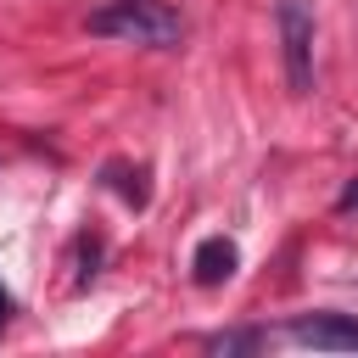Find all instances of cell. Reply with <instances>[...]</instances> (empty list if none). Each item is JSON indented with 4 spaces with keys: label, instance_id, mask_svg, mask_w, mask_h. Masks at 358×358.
I'll return each instance as SVG.
<instances>
[{
    "label": "cell",
    "instance_id": "3",
    "mask_svg": "<svg viewBox=\"0 0 358 358\" xmlns=\"http://www.w3.org/2000/svg\"><path fill=\"white\" fill-rule=\"evenodd\" d=\"M296 347H319V352H358V319L347 313H313V319H296L285 330Z\"/></svg>",
    "mask_w": 358,
    "mask_h": 358
},
{
    "label": "cell",
    "instance_id": "2",
    "mask_svg": "<svg viewBox=\"0 0 358 358\" xmlns=\"http://www.w3.org/2000/svg\"><path fill=\"white\" fill-rule=\"evenodd\" d=\"M274 28H280L285 84H291V95H308L313 90V6L308 0H280L274 6Z\"/></svg>",
    "mask_w": 358,
    "mask_h": 358
},
{
    "label": "cell",
    "instance_id": "1",
    "mask_svg": "<svg viewBox=\"0 0 358 358\" xmlns=\"http://www.w3.org/2000/svg\"><path fill=\"white\" fill-rule=\"evenodd\" d=\"M90 34L168 50V45H179L185 28H179V11H168V6H157V0H112V6L90 11Z\"/></svg>",
    "mask_w": 358,
    "mask_h": 358
},
{
    "label": "cell",
    "instance_id": "7",
    "mask_svg": "<svg viewBox=\"0 0 358 358\" xmlns=\"http://www.w3.org/2000/svg\"><path fill=\"white\" fill-rule=\"evenodd\" d=\"M336 207H341V213H352V207H358V185H347V190H341V201H336Z\"/></svg>",
    "mask_w": 358,
    "mask_h": 358
},
{
    "label": "cell",
    "instance_id": "4",
    "mask_svg": "<svg viewBox=\"0 0 358 358\" xmlns=\"http://www.w3.org/2000/svg\"><path fill=\"white\" fill-rule=\"evenodd\" d=\"M190 268H196V285H224V280H235L241 252H235V241H229V235H207V241L196 246Z\"/></svg>",
    "mask_w": 358,
    "mask_h": 358
},
{
    "label": "cell",
    "instance_id": "5",
    "mask_svg": "<svg viewBox=\"0 0 358 358\" xmlns=\"http://www.w3.org/2000/svg\"><path fill=\"white\" fill-rule=\"evenodd\" d=\"M140 179H145L140 168H134V173H129V168H117V162L106 168V185H112V190H117L129 207H145V185H140Z\"/></svg>",
    "mask_w": 358,
    "mask_h": 358
},
{
    "label": "cell",
    "instance_id": "6",
    "mask_svg": "<svg viewBox=\"0 0 358 358\" xmlns=\"http://www.w3.org/2000/svg\"><path fill=\"white\" fill-rule=\"evenodd\" d=\"M257 341H263L257 330H235V336H213L207 347H213V352H241V347H257Z\"/></svg>",
    "mask_w": 358,
    "mask_h": 358
},
{
    "label": "cell",
    "instance_id": "8",
    "mask_svg": "<svg viewBox=\"0 0 358 358\" xmlns=\"http://www.w3.org/2000/svg\"><path fill=\"white\" fill-rule=\"evenodd\" d=\"M6 313H11V296H6V285H0V324H6Z\"/></svg>",
    "mask_w": 358,
    "mask_h": 358
}]
</instances>
